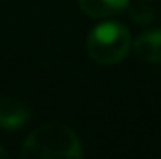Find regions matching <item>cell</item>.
<instances>
[{"mask_svg":"<svg viewBox=\"0 0 161 159\" xmlns=\"http://www.w3.org/2000/svg\"><path fill=\"white\" fill-rule=\"evenodd\" d=\"M25 159H54L82 157L79 137L64 123H45L32 131L21 150Z\"/></svg>","mask_w":161,"mask_h":159,"instance_id":"1","label":"cell"},{"mask_svg":"<svg viewBox=\"0 0 161 159\" xmlns=\"http://www.w3.org/2000/svg\"><path fill=\"white\" fill-rule=\"evenodd\" d=\"M131 49L129 30L116 21H105L90 30L86 36V51L88 56L101 64L113 66L122 62Z\"/></svg>","mask_w":161,"mask_h":159,"instance_id":"2","label":"cell"},{"mask_svg":"<svg viewBox=\"0 0 161 159\" xmlns=\"http://www.w3.org/2000/svg\"><path fill=\"white\" fill-rule=\"evenodd\" d=\"M30 118L28 107L13 97H0V127L8 131H15L23 127Z\"/></svg>","mask_w":161,"mask_h":159,"instance_id":"3","label":"cell"},{"mask_svg":"<svg viewBox=\"0 0 161 159\" xmlns=\"http://www.w3.org/2000/svg\"><path fill=\"white\" fill-rule=\"evenodd\" d=\"M133 51L144 62L161 64V30H150L139 36L133 43Z\"/></svg>","mask_w":161,"mask_h":159,"instance_id":"4","label":"cell"},{"mask_svg":"<svg viewBox=\"0 0 161 159\" xmlns=\"http://www.w3.org/2000/svg\"><path fill=\"white\" fill-rule=\"evenodd\" d=\"M129 0H79L82 13L94 19H107L118 15L127 8Z\"/></svg>","mask_w":161,"mask_h":159,"instance_id":"5","label":"cell"},{"mask_svg":"<svg viewBox=\"0 0 161 159\" xmlns=\"http://www.w3.org/2000/svg\"><path fill=\"white\" fill-rule=\"evenodd\" d=\"M6 157H8V152L4 148H0V159H6Z\"/></svg>","mask_w":161,"mask_h":159,"instance_id":"6","label":"cell"}]
</instances>
